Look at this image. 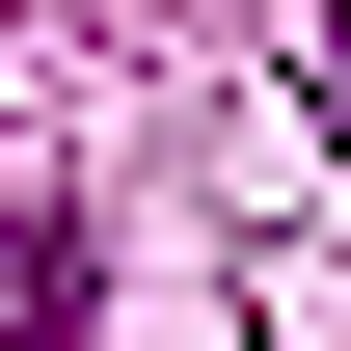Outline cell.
Segmentation results:
<instances>
[{
  "instance_id": "obj_1",
  "label": "cell",
  "mask_w": 351,
  "mask_h": 351,
  "mask_svg": "<svg viewBox=\"0 0 351 351\" xmlns=\"http://www.w3.org/2000/svg\"><path fill=\"white\" fill-rule=\"evenodd\" d=\"M324 135H351V0H324Z\"/></svg>"
}]
</instances>
